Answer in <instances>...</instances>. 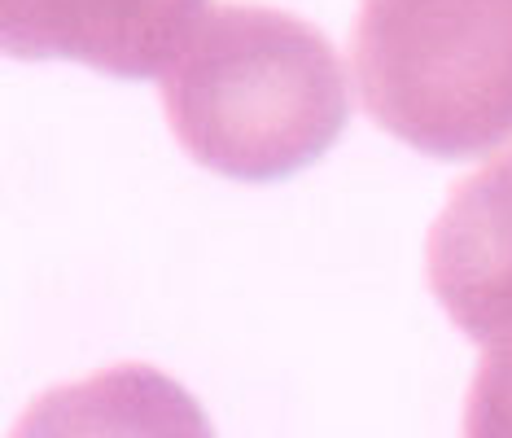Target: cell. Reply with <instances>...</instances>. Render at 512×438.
<instances>
[{
  "mask_svg": "<svg viewBox=\"0 0 512 438\" xmlns=\"http://www.w3.org/2000/svg\"><path fill=\"white\" fill-rule=\"evenodd\" d=\"M158 84L184 154L246 184L311 167L351 123V75L329 36L250 0L206 9Z\"/></svg>",
  "mask_w": 512,
  "mask_h": 438,
  "instance_id": "obj_1",
  "label": "cell"
},
{
  "mask_svg": "<svg viewBox=\"0 0 512 438\" xmlns=\"http://www.w3.org/2000/svg\"><path fill=\"white\" fill-rule=\"evenodd\" d=\"M351 71L364 110L429 158L512 141V0H359Z\"/></svg>",
  "mask_w": 512,
  "mask_h": 438,
  "instance_id": "obj_2",
  "label": "cell"
},
{
  "mask_svg": "<svg viewBox=\"0 0 512 438\" xmlns=\"http://www.w3.org/2000/svg\"><path fill=\"white\" fill-rule=\"evenodd\" d=\"M215 0H0V44L22 62L92 66L119 79H162Z\"/></svg>",
  "mask_w": 512,
  "mask_h": 438,
  "instance_id": "obj_3",
  "label": "cell"
},
{
  "mask_svg": "<svg viewBox=\"0 0 512 438\" xmlns=\"http://www.w3.org/2000/svg\"><path fill=\"white\" fill-rule=\"evenodd\" d=\"M425 276L473 342L512 329V145L451 189L429 228Z\"/></svg>",
  "mask_w": 512,
  "mask_h": 438,
  "instance_id": "obj_4",
  "label": "cell"
},
{
  "mask_svg": "<svg viewBox=\"0 0 512 438\" xmlns=\"http://www.w3.org/2000/svg\"><path fill=\"white\" fill-rule=\"evenodd\" d=\"M464 434L512 438V329L482 342V364L464 403Z\"/></svg>",
  "mask_w": 512,
  "mask_h": 438,
  "instance_id": "obj_5",
  "label": "cell"
}]
</instances>
